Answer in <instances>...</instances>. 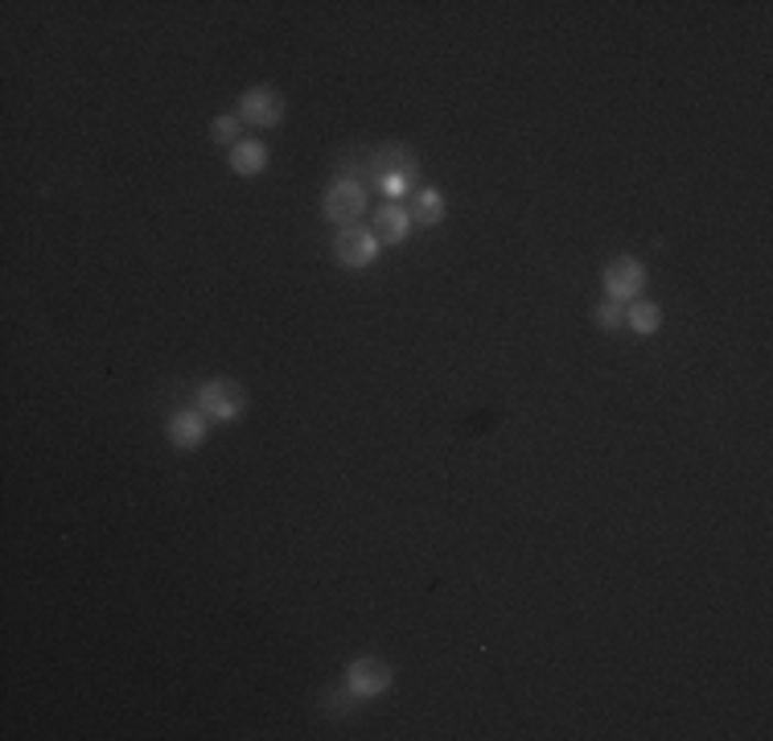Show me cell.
I'll list each match as a JSON object with an SVG mask.
<instances>
[{
    "label": "cell",
    "instance_id": "obj_1",
    "mask_svg": "<svg viewBox=\"0 0 773 741\" xmlns=\"http://www.w3.org/2000/svg\"><path fill=\"white\" fill-rule=\"evenodd\" d=\"M367 215V186L355 177H334L322 198V219L334 227H355Z\"/></svg>",
    "mask_w": 773,
    "mask_h": 741
},
{
    "label": "cell",
    "instance_id": "obj_2",
    "mask_svg": "<svg viewBox=\"0 0 773 741\" xmlns=\"http://www.w3.org/2000/svg\"><path fill=\"white\" fill-rule=\"evenodd\" d=\"M194 404L206 421H235V416H243L248 408V392H243V383H235V379H206L194 395Z\"/></svg>",
    "mask_w": 773,
    "mask_h": 741
},
{
    "label": "cell",
    "instance_id": "obj_3",
    "mask_svg": "<svg viewBox=\"0 0 773 741\" xmlns=\"http://www.w3.org/2000/svg\"><path fill=\"white\" fill-rule=\"evenodd\" d=\"M379 248H383L379 236H374L371 227H362V222H355V227H338V236H334V260L350 272L371 269L374 260H379Z\"/></svg>",
    "mask_w": 773,
    "mask_h": 741
},
{
    "label": "cell",
    "instance_id": "obj_4",
    "mask_svg": "<svg viewBox=\"0 0 773 741\" xmlns=\"http://www.w3.org/2000/svg\"><path fill=\"white\" fill-rule=\"evenodd\" d=\"M235 116L251 128H280L284 116H288V99L276 87H248L239 95V111Z\"/></svg>",
    "mask_w": 773,
    "mask_h": 741
},
{
    "label": "cell",
    "instance_id": "obj_5",
    "mask_svg": "<svg viewBox=\"0 0 773 741\" xmlns=\"http://www.w3.org/2000/svg\"><path fill=\"white\" fill-rule=\"evenodd\" d=\"M642 288H646V264L638 255H613L605 264V297L609 301L630 305L642 297Z\"/></svg>",
    "mask_w": 773,
    "mask_h": 741
},
{
    "label": "cell",
    "instance_id": "obj_6",
    "mask_svg": "<svg viewBox=\"0 0 773 741\" xmlns=\"http://www.w3.org/2000/svg\"><path fill=\"white\" fill-rule=\"evenodd\" d=\"M391 684H395V672H391V663L379 660V655H358V660L346 663V688H350L358 700H374V696H383Z\"/></svg>",
    "mask_w": 773,
    "mask_h": 741
},
{
    "label": "cell",
    "instance_id": "obj_7",
    "mask_svg": "<svg viewBox=\"0 0 773 741\" xmlns=\"http://www.w3.org/2000/svg\"><path fill=\"white\" fill-rule=\"evenodd\" d=\"M367 170L374 174V182H391V177H403V182H412L420 174V157L400 141H386L383 149H374L371 157H367Z\"/></svg>",
    "mask_w": 773,
    "mask_h": 741
},
{
    "label": "cell",
    "instance_id": "obj_8",
    "mask_svg": "<svg viewBox=\"0 0 773 741\" xmlns=\"http://www.w3.org/2000/svg\"><path fill=\"white\" fill-rule=\"evenodd\" d=\"M165 437H170V445L177 449V454H194V449H202L206 445V416H202L198 408H177L170 416V425H165Z\"/></svg>",
    "mask_w": 773,
    "mask_h": 741
},
{
    "label": "cell",
    "instance_id": "obj_9",
    "mask_svg": "<svg viewBox=\"0 0 773 741\" xmlns=\"http://www.w3.org/2000/svg\"><path fill=\"white\" fill-rule=\"evenodd\" d=\"M371 231L379 236V243L400 248L403 239H407V231H412V210H407L403 203H391V198H386L383 206H374Z\"/></svg>",
    "mask_w": 773,
    "mask_h": 741
},
{
    "label": "cell",
    "instance_id": "obj_10",
    "mask_svg": "<svg viewBox=\"0 0 773 741\" xmlns=\"http://www.w3.org/2000/svg\"><path fill=\"white\" fill-rule=\"evenodd\" d=\"M227 165L239 177H260L268 170V144L255 141V137H243L235 149H227Z\"/></svg>",
    "mask_w": 773,
    "mask_h": 741
},
{
    "label": "cell",
    "instance_id": "obj_11",
    "mask_svg": "<svg viewBox=\"0 0 773 741\" xmlns=\"http://www.w3.org/2000/svg\"><path fill=\"white\" fill-rule=\"evenodd\" d=\"M625 326L634 334H642V338H650V334L663 330V305L650 297H638L625 305Z\"/></svg>",
    "mask_w": 773,
    "mask_h": 741
},
{
    "label": "cell",
    "instance_id": "obj_12",
    "mask_svg": "<svg viewBox=\"0 0 773 741\" xmlns=\"http://www.w3.org/2000/svg\"><path fill=\"white\" fill-rule=\"evenodd\" d=\"M445 194L440 189H420L416 198H412V222H420V227H440L445 222Z\"/></svg>",
    "mask_w": 773,
    "mask_h": 741
},
{
    "label": "cell",
    "instance_id": "obj_13",
    "mask_svg": "<svg viewBox=\"0 0 773 741\" xmlns=\"http://www.w3.org/2000/svg\"><path fill=\"white\" fill-rule=\"evenodd\" d=\"M210 141L218 149H235V144L243 141V120L239 116H215L210 120Z\"/></svg>",
    "mask_w": 773,
    "mask_h": 741
},
{
    "label": "cell",
    "instance_id": "obj_14",
    "mask_svg": "<svg viewBox=\"0 0 773 741\" xmlns=\"http://www.w3.org/2000/svg\"><path fill=\"white\" fill-rule=\"evenodd\" d=\"M592 322L601 326V330H609V334H618L621 326H625V305H618V301H609L605 297L597 309H592Z\"/></svg>",
    "mask_w": 773,
    "mask_h": 741
},
{
    "label": "cell",
    "instance_id": "obj_15",
    "mask_svg": "<svg viewBox=\"0 0 773 741\" xmlns=\"http://www.w3.org/2000/svg\"><path fill=\"white\" fill-rule=\"evenodd\" d=\"M355 709H358V696L350 693V688H341V693H325V700H322V712H329V717H350Z\"/></svg>",
    "mask_w": 773,
    "mask_h": 741
}]
</instances>
